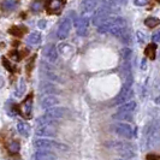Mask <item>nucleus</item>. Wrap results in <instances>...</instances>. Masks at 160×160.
Returning <instances> with one entry per match:
<instances>
[{
    "instance_id": "obj_1",
    "label": "nucleus",
    "mask_w": 160,
    "mask_h": 160,
    "mask_svg": "<svg viewBox=\"0 0 160 160\" xmlns=\"http://www.w3.org/2000/svg\"><path fill=\"white\" fill-rule=\"evenodd\" d=\"M144 141L148 149H154L160 146V122L153 120L144 129Z\"/></svg>"
},
{
    "instance_id": "obj_2",
    "label": "nucleus",
    "mask_w": 160,
    "mask_h": 160,
    "mask_svg": "<svg viewBox=\"0 0 160 160\" xmlns=\"http://www.w3.org/2000/svg\"><path fill=\"white\" fill-rule=\"evenodd\" d=\"M108 148H111L113 151L118 153L119 155L124 157V158H134L136 155V153L134 151V146L129 142H124V141H111L108 143H106Z\"/></svg>"
},
{
    "instance_id": "obj_3",
    "label": "nucleus",
    "mask_w": 160,
    "mask_h": 160,
    "mask_svg": "<svg viewBox=\"0 0 160 160\" xmlns=\"http://www.w3.org/2000/svg\"><path fill=\"white\" fill-rule=\"evenodd\" d=\"M34 147L36 149H45V151H49V149H59V151H66L68 146L63 143L56 142L53 140H46V138H38L34 141Z\"/></svg>"
},
{
    "instance_id": "obj_4",
    "label": "nucleus",
    "mask_w": 160,
    "mask_h": 160,
    "mask_svg": "<svg viewBox=\"0 0 160 160\" xmlns=\"http://www.w3.org/2000/svg\"><path fill=\"white\" fill-rule=\"evenodd\" d=\"M58 132L57 130L56 122H46L43 124H39L38 128L35 130L36 136H47V137H54Z\"/></svg>"
},
{
    "instance_id": "obj_5",
    "label": "nucleus",
    "mask_w": 160,
    "mask_h": 160,
    "mask_svg": "<svg viewBox=\"0 0 160 160\" xmlns=\"http://www.w3.org/2000/svg\"><path fill=\"white\" fill-rule=\"evenodd\" d=\"M134 129L131 128V125L128 124V123H122V122H118L116 124L112 125V131L118 135L120 137H124V138H132L134 136V132H132Z\"/></svg>"
},
{
    "instance_id": "obj_6",
    "label": "nucleus",
    "mask_w": 160,
    "mask_h": 160,
    "mask_svg": "<svg viewBox=\"0 0 160 160\" xmlns=\"http://www.w3.org/2000/svg\"><path fill=\"white\" fill-rule=\"evenodd\" d=\"M132 96H134V92L131 89V86H123L119 94L116 96L113 105H122L124 102H128L129 100L132 99Z\"/></svg>"
},
{
    "instance_id": "obj_7",
    "label": "nucleus",
    "mask_w": 160,
    "mask_h": 160,
    "mask_svg": "<svg viewBox=\"0 0 160 160\" xmlns=\"http://www.w3.org/2000/svg\"><path fill=\"white\" fill-rule=\"evenodd\" d=\"M105 0H83L81 4V11L83 16H87L93 13L95 11V8Z\"/></svg>"
},
{
    "instance_id": "obj_8",
    "label": "nucleus",
    "mask_w": 160,
    "mask_h": 160,
    "mask_svg": "<svg viewBox=\"0 0 160 160\" xmlns=\"http://www.w3.org/2000/svg\"><path fill=\"white\" fill-rule=\"evenodd\" d=\"M71 30V19L69 17H65L63 18V21L59 24V28H58V32H57V36L58 39L60 40H64L69 36Z\"/></svg>"
},
{
    "instance_id": "obj_9",
    "label": "nucleus",
    "mask_w": 160,
    "mask_h": 160,
    "mask_svg": "<svg viewBox=\"0 0 160 160\" xmlns=\"http://www.w3.org/2000/svg\"><path fill=\"white\" fill-rule=\"evenodd\" d=\"M75 27H76V32L77 35L80 36H86L88 32L89 27V18L87 16H82L80 18L75 19Z\"/></svg>"
},
{
    "instance_id": "obj_10",
    "label": "nucleus",
    "mask_w": 160,
    "mask_h": 160,
    "mask_svg": "<svg viewBox=\"0 0 160 160\" xmlns=\"http://www.w3.org/2000/svg\"><path fill=\"white\" fill-rule=\"evenodd\" d=\"M65 114H66V110H65L64 107H56V106H53V107L47 108L43 116L47 117L48 119L54 120V122H56L57 119L63 118Z\"/></svg>"
},
{
    "instance_id": "obj_11",
    "label": "nucleus",
    "mask_w": 160,
    "mask_h": 160,
    "mask_svg": "<svg viewBox=\"0 0 160 160\" xmlns=\"http://www.w3.org/2000/svg\"><path fill=\"white\" fill-rule=\"evenodd\" d=\"M32 95H30L21 104L19 112L22 113V116H23L24 118H29L30 114H32Z\"/></svg>"
},
{
    "instance_id": "obj_12",
    "label": "nucleus",
    "mask_w": 160,
    "mask_h": 160,
    "mask_svg": "<svg viewBox=\"0 0 160 160\" xmlns=\"http://www.w3.org/2000/svg\"><path fill=\"white\" fill-rule=\"evenodd\" d=\"M43 56L49 63H54L58 59V51L54 45H47L43 48Z\"/></svg>"
},
{
    "instance_id": "obj_13",
    "label": "nucleus",
    "mask_w": 160,
    "mask_h": 160,
    "mask_svg": "<svg viewBox=\"0 0 160 160\" xmlns=\"http://www.w3.org/2000/svg\"><path fill=\"white\" fill-rule=\"evenodd\" d=\"M64 6V0H47L46 8L49 13H57Z\"/></svg>"
},
{
    "instance_id": "obj_14",
    "label": "nucleus",
    "mask_w": 160,
    "mask_h": 160,
    "mask_svg": "<svg viewBox=\"0 0 160 160\" xmlns=\"http://www.w3.org/2000/svg\"><path fill=\"white\" fill-rule=\"evenodd\" d=\"M34 160H57V157L49 151L39 149V152H36L34 155Z\"/></svg>"
},
{
    "instance_id": "obj_15",
    "label": "nucleus",
    "mask_w": 160,
    "mask_h": 160,
    "mask_svg": "<svg viewBox=\"0 0 160 160\" xmlns=\"http://www.w3.org/2000/svg\"><path fill=\"white\" fill-rule=\"evenodd\" d=\"M58 102H59L58 98H56V96L53 95H46L41 100V107L45 108V110H47L49 107H53V106L58 105Z\"/></svg>"
},
{
    "instance_id": "obj_16",
    "label": "nucleus",
    "mask_w": 160,
    "mask_h": 160,
    "mask_svg": "<svg viewBox=\"0 0 160 160\" xmlns=\"http://www.w3.org/2000/svg\"><path fill=\"white\" fill-rule=\"evenodd\" d=\"M18 6V1L17 0H2L0 2V8L4 12H11L13 10H16Z\"/></svg>"
},
{
    "instance_id": "obj_17",
    "label": "nucleus",
    "mask_w": 160,
    "mask_h": 160,
    "mask_svg": "<svg viewBox=\"0 0 160 160\" xmlns=\"http://www.w3.org/2000/svg\"><path fill=\"white\" fill-rule=\"evenodd\" d=\"M8 32L12 36H16V38H22L24 34L27 32V28L23 25H12L11 28H8Z\"/></svg>"
},
{
    "instance_id": "obj_18",
    "label": "nucleus",
    "mask_w": 160,
    "mask_h": 160,
    "mask_svg": "<svg viewBox=\"0 0 160 160\" xmlns=\"http://www.w3.org/2000/svg\"><path fill=\"white\" fill-rule=\"evenodd\" d=\"M40 92L42 94H47V95H52V94H56V93H59V89L57 88L56 86H53L52 83H42L40 87Z\"/></svg>"
},
{
    "instance_id": "obj_19",
    "label": "nucleus",
    "mask_w": 160,
    "mask_h": 160,
    "mask_svg": "<svg viewBox=\"0 0 160 160\" xmlns=\"http://www.w3.org/2000/svg\"><path fill=\"white\" fill-rule=\"evenodd\" d=\"M17 130L24 137H29V135H30V125L25 122H19L17 124Z\"/></svg>"
},
{
    "instance_id": "obj_20",
    "label": "nucleus",
    "mask_w": 160,
    "mask_h": 160,
    "mask_svg": "<svg viewBox=\"0 0 160 160\" xmlns=\"http://www.w3.org/2000/svg\"><path fill=\"white\" fill-rule=\"evenodd\" d=\"M134 112H127V111H118L113 114V119L117 120H131Z\"/></svg>"
},
{
    "instance_id": "obj_21",
    "label": "nucleus",
    "mask_w": 160,
    "mask_h": 160,
    "mask_svg": "<svg viewBox=\"0 0 160 160\" xmlns=\"http://www.w3.org/2000/svg\"><path fill=\"white\" fill-rule=\"evenodd\" d=\"M42 40V36H41V34L39 32H34L32 34H29V36H28V39H27V42L29 43V45H32V46H35V45H39Z\"/></svg>"
},
{
    "instance_id": "obj_22",
    "label": "nucleus",
    "mask_w": 160,
    "mask_h": 160,
    "mask_svg": "<svg viewBox=\"0 0 160 160\" xmlns=\"http://www.w3.org/2000/svg\"><path fill=\"white\" fill-rule=\"evenodd\" d=\"M43 6H45L43 0H34L30 4V11L32 13H39L43 10Z\"/></svg>"
},
{
    "instance_id": "obj_23",
    "label": "nucleus",
    "mask_w": 160,
    "mask_h": 160,
    "mask_svg": "<svg viewBox=\"0 0 160 160\" xmlns=\"http://www.w3.org/2000/svg\"><path fill=\"white\" fill-rule=\"evenodd\" d=\"M59 52H60V54L64 57H70L72 54V52H73V48L70 46V45H68V43H62V45H59Z\"/></svg>"
},
{
    "instance_id": "obj_24",
    "label": "nucleus",
    "mask_w": 160,
    "mask_h": 160,
    "mask_svg": "<svg viewBox=\"0 0 160 160\" xmlns=\"http://www.w3.org/2000/svg\"><path fill=\"white\" fill-rule=\"evenodd\" d=\"M25 90H27V86H25V81L23 78H21L19 82H18V86H17L16 88V92H15V95L17 98H22L23 94L25 93Z\"/></svg>"
},
{
    "instance_id": "obj_25",
    "label": "nucleus",
    "mask_w": 160,
    "mask_h": 160,
    "mask_svg": "<svg viewBox=\"0 0 160 160\" xmlns=\"http://www.w3.org/2000/svg\"><path fill=\"white\" fill-rule=\"evenodd\" d=\"M136 108V102L135 101H128L127 104L122 105L118 111H127V112H134Z\"/></svg>"
},
{
    "instance_id": "obj_26",
    "label": "nucleus",
    "mask_w": 160,
    "mask_h": 160,
    "mask_svg": "<svg viewBox=\"0 0 160 160\" xmlns=\"http://www.w3.org/2000/svg\"><path fill=\"white\" fill-rule=\"evenodd\" d=\"M155 52H157V45L155 43L148 45L147 48H146V51H144L146 56L148 57L149 59H155Z\"/></svg>"
},
{
    "instance_id": "obj_27",
    "label": "nucleus",
    "mask_w": 160,
    "mask_h": 160,
    "mask_svg": "<svg viewBox=\"0 0 160 160\" xmlns=\"http://www.w3.org/2000/svg\"><path fill=\"white\" fill-rule=\"evenodd\" d=\"M144 24H146L148 28H155L158 24H160V21H159V18H157V17H148V18H146Z\"/></svg>"
},
{
    "instance_id": "obj_28",
    "label": "nucleus",
    "mask_w": 160,
    "mask_h": 160,
    "mask_svg": "<svg viewBox=\"0 0 160 160\" xmlns=\"http://www.w3.org/2000/svg\"><path fill=\"white\" fill-rule=\"evenodd\" d=\"M8 152L12 153V154H16V153L19 152V149H21V144L18 141H11L10 144H8Z\"/></svg>"
},
{
    "instance_id": "obj_29",
    "label": "nucleus",
    "mask_w": 160,
    "mask_h": 160,
    "mask_svg": "<svg viewBox=\"0 0 160 160\" xmlns=\"http://www.w3.org/2000/svg\"><path fill=\"white\" fill-rule=\"evenodd\" d=\"M120 57L123 58V60H129L131 57V49L130 48H123L120 51Z\"/></svg>"
},
{
    "instance_id": "obj_30",
    "label": "nucleus",
    "mask_w": 160,
    "mask_h": 160,
    "mask_svg": "<svg viewBox=\"0 0 160 160\" xmlns=\"http://www.w3.org/2000/svg\"><path fill=\"white\" fill-rule=\"evenodd\" d=\"M1 60H2V65L5 66V69H6L8 71H11V72H13V71H15V69H13V66L11 65V63L8 62V58H6V57H2V59H1Z\"/></svg>"
},
{
    "instance_id": "obj_31",
    "label": "nucleus",
    "mask_w": 160,
    "mask_h": 160,
    "mask_svg": "<svg viewBox=\"0 0 160 160\" xmlns=\"http://www.w3.org/2000/svg\"><path fill=\"white\" fill-rule=\"evenodd\" d=\"M10 57H11L13 60H16V62H18V60H21V59H22V54H21V53H19V51H17V49L11 51V52H10Z\"/></svg>"
},
{
    "instance_id": "obj_32",
    "label": "nucleus",
    "mask_w": 160,
    "mask_h": 160,
    "mask_svg": "<svg viewBox=\"0 0 160 160\" xmlns=\"http://www.w3.org/2000/svg\"><path fill=\"white\" fill-rule=\"evenodd\" d=\"M152 41L153 43H158L160 41V32H155L152 35Z\"/></svg>"
},
{
    "instance_id": "obj_33",
    "label": "nucleus",
    "mask_w": 160,
    "mask_h": 160,
    "mask_svg": "<svg viewBox=\"0 0 160 160\" xmlns=\"http://www.w3.org/2000/svg\"><path fill=\"white\" fill-rule=\"evenodd\" d=\"M134 4L136 6H144L148 4V0H134Z\"/></svg>"
},
{
    "instance_id": "obj_34",
    "label": "nucleus",
    "mask_w": 160,
    "mask_h": 160,
    "mask_svg": "<svg viewBox=\"0 0 160 160\" xmlns=\"http://www.w3.org/2000/svg\"><path fill=\"white\" fill-rule=\"evenodd\" d=\"M38 27H39V29H45V28H46V21H45V19H41V21H39Z\"/></svg>"
},
{
    "instance_id": "obj_35",
    "label": "nucleus",
    "mask_w": 160,
    "mask_h": 160,
    "mask_svg": "<svg viewBox=\"0 0 160 160\" xmlns=\"http://www.w3.org/2000/svg\"><path fill=\"white\" fill-rule=\"evenodd\" d=\"M137 40L140 41L141 43H142V42H144V35H143V34H142L141 32H137Z\"/></svg>"
},
{
    "instance_id": "obj_36",
    "label": "nucleus",
    "mask_w": 160,
    "mask_h": 160,
    "mask_svg": "<svg viewBox=\"0 0 160 160\" xmlns=\"http://www.w3.org/2000/svg\"><path fill=\"white\" fill-rule=\"evenodd\" d=\"M4 83H5V81H4V78H2L1 76H0V88H1L2 86H4Z\"/></svg>"
},
{
    "instance_id": "obj_37",
    "label": "nucleus",
    "mask_w": 160,
    "mask_h": 160,
    "mask_svg": "<svg viewBox=\"0 0 160 160\" xmlns=\"http://www.w3.org/2000/svg\"><path fill=\"white\" fill-rule=\"evenodd\" d=\"M155 104H157V105H160V95L155 98Z\"/></svg>"
},
{
    "instance_id": "obj_38",
    "label": "nucleus",
    "mask_w": 160,
    "mask_h": 160,
    "mask_svg": "<svg viewBox=\"0 0 160 160\" xmlns=\"http://www.w3.org/2000/svg\"><path fill=\"white\" fill-rule=\"evenodd\" d=\"M116 160H132V159H129L128 158V159H116Z\"/></svg>"
},
{
    "instance_id": "obj_39",
    "label": "nucleus",
    "mask_w": 160,
    "mask_h": 160,
    "mask_svg": "<svg viewBox=\"0 0 160 160\" xmlns=\"http://www.w3.org/2000/svg\"><path fill=\"white\" fill-rule=\"evenodd\" d=\"M159 88H160V84H159Z\"/></svg>"
},
{
    "instance_id": "obj_40",
    "label": "nucleus",
    "mask_w": 160,
    "mask_h": 160,
    "mask_svg": "<svg viewBox=\"0 0 160 160\" xmlns=\"http://www.w3.org/2000/svg\"><path fill=\"white\" fill-rule=\"evenodd\" d=\"M158 1H160V0H158Z\"/></svg>"
}]
</instances>
